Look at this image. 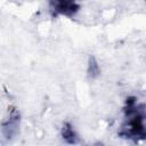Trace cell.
<instances>
[{
  "mask_svg": "<svg viewBox=\"0 0 146 146\" xmlns=\"http://www.w3.org/2000/svg\"><path fill=\"white\" fill-rule=\"evenodd\" d=\"M125 123L122 125L120 136L130 139H144L145 138V124H144V106L137 103L136 97H129L125 100Z\"/></svg>",
  "mask_w": 146,
  "mask_h": 146,
  "instance_id": "1",
  "label": "cell"
},
{
  "mask_svg": "<svg viewBox=\"0 0 146 146\" xmlns=\"http://www.w3.org/2000/svg\"><path fill=\"white\" fill-rule=\"evenodd\" d=\"M80 6L73 1H52L50 2V9L55 14L64 15V16H73Z\"/></svg>",
  "mask_w": 146,
  "mask_h": 146,
  "instance_id": "2",
  "label": "cell"
},
{
  "mask_svg": "<svg viewBox=\"0 0 146 146\" xmlns=\"http://www.w3.org/2000/svg\"><path fill=\"white\" fill-rule=\"evenodd\" d=\"M18 120H19V113L17 110L13 108L9 111V117L3 123V133L7 138H10L14 136L18 128Z\"/></svg>",
  "mask_w": 146,
  "mask_h": 146,
  "instance_id": "3",
  "label": "cell"
},
{
  "mask_svg": "<svg viewBox=\"0 0 146 146\" xmlns=\"http://www.w3.org/2000/svg\"><path fill=\"white\" fill-rule=\"evenodd\" d=\"M62 137H63L64 141L70 145H75L79 141V137H78L75 130L73 129L72 124H70V123H64V125L62 128Z\"/></svg>",
  "mask_w": 146,
  "mask_h": 146,
  "instance_id": "4",
  "label": "cell"
},
{
  "mask_svg": "<svg viewBox=\"0 0 146 146\" xmlns=\"http://www.w3.org/2000/svg\"><path fill=\"white\" fill-rule=\"evenodd\" d=\"M88 74L91 78H95L99 74V66L96 62V59L94 57H91L89 59V64H88Z\"/></svg>",
  "mask_w": 146,
  "mask_h": 146,
  "instance_id": "5",
  "label": "cell"
}]
</instances>
